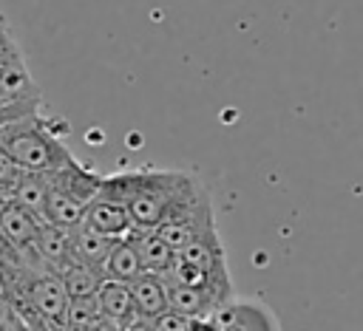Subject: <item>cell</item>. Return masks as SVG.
Instances as JSON below:
<instances>
[{
	"mask_svg": "<svg viewBox=\"0 0 363 331\" xmlns=\"http://www.w3.org/2000/svg\"><path fill=\"white\" fill-rule=\"evenodd\" d=\"M190 173L179 170H125L102 178V190L128 204L136 229H156L182 190L190 184Z\"/></svg>",
	"mask_w": 363,
	"mask_h": 331,
	"instance_id": "obj_1",
	"label": "cell"
},
{
	"mask_svg": "<svg viewBox=\"0 0 363 331\" xmlns=\"http://www.w3.org/2000/svg\"><path fill=\"white\" fill-rule=\"evenodd\" d=\"M65 124L57 127L54 116H45L40 110L6 124L0 130V144L9 150V156L26 170V173H54L74 161L71 150L62 139Z\"/></svg>",
	"mask_w": 363,
	"mask_h": 331,
	"instance_id": "obj_2",
	"label": "cell"
},
{
	"mask_svg": "<svg viewBox=\"0 0 363 331\" xmlns=\"http://www.w3.org/2000/svg\"><path fill=\"white\" fill-rule=\"evenodd\" d=\"M156 232L173 249H182V246H187V243H193L199 238H207V235L218 232L216 207H213L210 190L196 175L182 190V195L173 201V207L167 209V215L162 218V223L156 226Z\"/></svg>",
	"mask_w": 363,
	"mask_h": 331,
	"instance_id": "obj_3",
	"label": "cell"
},
{
	"mask_svg": "<svg viewBox=\"0 0 363 331\" xmlns=\"http://www.w3.org/2000/svg\"><path fill=\"white\" fill-rule=\"evenodd\" d=\"M218 331H281L275 314L255 300H230L216 314H210Z\"/></svg>",
	"mask_w": 363,
	"mask_h": 331,
	"instance_id": "obj_4",
	"label": "cell"
},
{
	"mask_svg": "<svg viewBox=\"0 0 363 331\" xmlns=\"http://www.w3.org/2000/svg\"><path fill=\"white\" fill-rule=\"evenodd\" d=\"M85 223L113 240L119 238H128L136 226H133V218H130V209L128 204H122L119 198L108 195L105 190L96 192V198L88 204V212H85Z\"/></svg>",
	"mask_w": 363,
	"mask_h": 331,
	"instance_id": "obj_5",
	"label": "cell"
},
{
	"mask_svg": "<svg viewBox=\"0 0 363 331\" xmlns=\"http://www.w3.org/2000/svg\"><path fill=\"white\" fill-rule=\"evenodd\" d=\"M113 238L91 229L85 221L74 229H68V246H71V260L74 263H85L96 272L105 274V263H108V255L113 249Z\"/></svg>",
	"mask_w": 363,
	"mask_h": 331,
	"instance_id": "obj_6",
	"label": "cell"
},
{
	"mask_svg": "<svg viewBox=\"0 0 363 331\" xmlns=\"http://www.w3.org/2000/svg\"><path fill=\"white\" fill-rule=\"evenodd\" d=\"M96 303H99V311L108 314L111 320H116L125 331L142 320L139 311H136V303H133V294H130V286L122 283V280H113V277H105L99 291H96Z\"/></svg>",
	"mask_w": 363,
	"mask_h": 331,
	"instance_id": "obj_7",
	"label": "cell"
},
{
	"mask_svg": "<svg viewBox=\"0 0 363 331\" xmlns=\"http://www.w3.org/2000/svg\"><path fill=\"white\" fill-rule=\"evenodd\" d=\"M128 238L133 240L145 272H153V274H167L170 272V266L176 260V249L156 229H133Z\"/></svg>",
	"mask_w": 363,
	"mask_h": 331,
	"instance_id": "obj_8",
	"label": "cell"
},
{
	"mask_svg": "<svg viewBox=\"0 0 363 331\" xmlns=\"http://www.w3.org/2000/svg\"><path fill=\"white\" fill-rule=\"evenodd\" d=\"M43 221L37 215H31L28 209H23L17 201H6L0 209V235L11 243V246H31L40 235Z\"/></svg>",
	"mask_w": 363,
	"mask_h": 331,
	"instance_id": "obj_9",
	"label": "cell"
},
{
	"mask_svg": "<svg viewBox=\"0 0 363 331\" xmlns=\"http://www.w3.org/2000/svg\"><path fill=\"white\" fill-rule=\"evenodd\" d=\"M130 286V294H133V303H136V311L142 320H153L156 314H162L170 300H167V283H164V274H153V272H142L136 280L128 283Z\"/></svg>",
	"mask_w": 363,
	"mask_h": 331,
	"instance_id": "obj_10",
	"label": "cell"
},
{
	"mask_svg": "<svg viewBox=\"0 0 363 331\" xmlns=\"http://www.w3.org/2000/svg\"><path fill=\"white\" fill-rule=\"evenodd\" d=\"M40 257L54 269V272H62L68 263H71V246H68V229L62 226H54V223H43L40 226V235L34 240Z\"/></svg>",
	"mask_w": 363,
	"mask_h": 331,
	"instance_id": "obj_11",
	"label": "cell"
},
{
	"mask_svg": "<svg viewBox=\"0 0 363 331\" xmlns=\"http://www.w3.org/2000/svg\"><path fill=\"white\" fill-rule=\"evenodd\" d=\"M142 260H139V252L133 246L130 238H119L108 255V263H105V277H113V280H122V283H130L142 274Z\"/></svg>",
	"mask_w": 363,
	"mask_h": 331,
	"instance_id": "obj_12",
	"label": "cell"
},
{
	"mask_svg": "<svg viewBox=\"0 0 363 331\" xmlns=\"http://www.w3.org/2000/svg\"><path fill=\"white\" fill-rule=\"evenodd\" d=\"M11 201H17L23 209L37 215L45 223V201H48V173H26L17 190L11 192Z\"/></svg>",
	"mask_w": 363,
	"mask_h": 331,
	"instance_id": "obj_13",
	"label": "cell"
},
{
	"mask_svg": "<svg viewBox=\"0 0 363 331\" xmlns=\"http://www.w3.org/2000/svg\"><path fill=\"white\" fill-rule=\"evenodd\" d=\"M60 274H62V283H65L71 300H77V297H94L99 291L102 280H105L102 272H96V269L85 266V263H74V260Z\"/></svg>",
	"mask_w": 363,
	"mask_h": 331,
	"instance_id": "obj_14",
	"label": "cell"
},
{
	"mask_svg": "<svg viewBox=\"0 0 363 331\" xmlns=\"http://www.w3.org/2000/svg\"><path fill=\"white\" fill-rule=\"evenodd\" d=\"M96 317H99L96 294L94 297H77L68 306V323H65V328L68 331H91V325L96 323Z\"/></svg>",
	"mask_w": 363,
	"mask_h": 331,
	"instance_id": "obj_15",
	"label": "cell"
},
{
	"mask_svg": "<svg viewBox=\"0 0 363 331\" xmlns=\"http://www.w3.org/2000/svg\"><path fill=\"white\" fill-rule=\"evenodd\" d=\"M23 175H26V170L9 156V150L0 144V195H6V198H11V192L17 190V184L23 181Z\"/></svg>",
	"mask_w": 363,
	"mask_h": 331,
	"instance_id": "obj_16",
	"label": "cell"
},
{
	"mask_svg": "<svg viewBox=\"0 0 363 331\" xmlns=\"http://www.w3.org/2000/svg\"><path fill=\"white\" fill-rule=\"evenodd\" d=\"M150 325H153L156 331H190L193 317H187V314H182V311H176V308L167 306L162 314H156V317L150 320Z\"/></svg>",
	"mask_w": 363,
	"mask_h": 331,
	"instance_id": "obj_17",
	"label": "cell"
},
{
	"mask_svg": "<svg viewBox=\"0 0 363 331\" xmlns=\"http://www.w3.org/2000/svg\"><path fill=\"white\" fill-rule=\"evenodd\" d=\"M40 105H43V99H23V102L0 105V130L6 124H11V122H17V119H23V116H28L34 110H40Z\"/></svg>",
	"mask_w": 363,
	"mask_h": 331,
	"instance_id": "obj_18",
	"label": "cell"
},
{
	"mask_svg": "<svg viewBox=\"0 0 363 331\" xmlns=\"http://www.w3.org/2000/svg\"><path fill=\"white\" fill-rule=\"evenodd\" d=\"M128 331H156V328L150 325V320H136V323H133Z\"/></svg>",
	"mask_w": 363,
	"mask_h": 331,
	"instance_id": "obj_19",
	"label": "cell"
},
{
	"mask_svg": "<svg viewBox=\"0 0 363 331\" xmlns=\"http://www.w3.org/2000/svg\"><path fill=\"white\" fill-rule=\"evenodd\" d=\"M0 31H9V20H6V14L0 11Z\"/></svg>",
	"mask_w": 363,
	"mask_h": 331,
	"instance_id": "obj_20",
	"label": "cell"
},
{
	"mask_svg": "<svg viewBox=\"0 0 363 331\" xmlns=\"http://www.w3.org/2000/svg\"><path fill=\"white\" fill-rule=\"evenodd\" d=\"M6 201H9V198H6V195H0V209H3V204H6Z\"/></svg>",
	"mask_w": 363,
	"mask_h": 331,
	"instance_id": "obj_21",
	"label": "cell"
},
{
	"mask_svg": "<svg viewBox=\"0 0 363 331\" xmlns=\"http://www.w3.org/2000/svg\"><path fill=\"white\" fill-rule=\"evenodd\" d=\"M65 331H68V328H65Z\"/></svg>",
	"mask_w": 363,
	"mask_h": 331,
	"instance_id": "obj_22",
	"label": "cell"
}]
</instances>
